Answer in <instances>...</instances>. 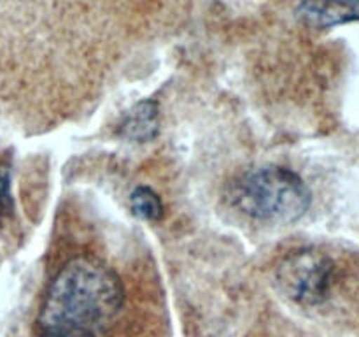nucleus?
I'll return each mask as SVG.
<instances>
[{
	"label": "nucleus",
	"instance_id": "7",
	"mask_svg": "<svg viewBox=\"0 0 359 337\" xmlns=\"http://www.w3.org/2000/svg\"><path fill=\"white\" fill-rule=\"evenodd\" d=\"M13 213V195H11L9 165L0 161V218Z\"/></svg>",
	"mask_w": 359,
	"mask_h": 337
},
{
	"label": "nucleus",
	"instance_id": "6",
	"mask_svg": "<svg viewBox=\"0 0 359 337\" xmlns=\"http://www.w3.org/2000/svg\"><path fill=\"white\" fill-rule=\"evenodd\" d=\"M130 206L135 216L147 221H158L163 216V204L158 193L147 186H137L130 195Z\"/></svg>",
	"mask_w": 359,
	"mask_h": 337
},
{
	"label": "nucleus",
	"instance_id": "3",
	"mask_svg": "<svg viewBox=\"0 0 359 337\" xmlns=\"http://www.w3.org/2000/svg\"><path fill=\"white\" fill-rule=\"evenodd\" d=\"M335 263L316 249H302L287 255L277 267V281L284 293L305 305L319 304L333 284Z\"/></svg>",
	"mask_w": 359,
	"mask_h": 337
},
{
	"label": "nucleus",
	"instance_id": "4",
	"mask_svg": "<svg viewBox=\"0 0 359 337\" xmlns=\"http://www.w3.org/2000/svg\"><path fill=\"white\" fill-rule=\"evenodd\" d=\"M297 16L302 23L318 30L339 27L359 21V0H302Z\"/></svg>",
	"mask_w": 359,
	"mask_h": 337
},
{
	"label": "nucleus",
	"instance_id": "2",
	"mask_svg": "<svg viewBox=\"0 0 359 337\" xmlns=\"http://www.w3.org/2000/svg\"><path fill=\"white\" fill-rule=\"evenodd\" d=\"M230 199L258 221L293 223L309 211L312 193L297 172L269 165L242 174L231 185Z\"/></svg>",
	"mask_w": 359,
	"mask_h": 337
},
{
	"label": "nucleus",
	"instance_id": "5",
	"mask_svg": "<svg viewBox=\"0 0 359 337\" xmlns=\"http://www.w3.org/2000/svg\"><path fill=\"white\" fill-rule=\"evenodd\" d=\"M121 133L133 143H147L158 133V105L154 100H142L126 112Z\"/></svg>",
	"mask_w": 359,
	"mask_h": 337
},
{
	"label": "nucleus",
	"instance_id": "8",
	"mask_svg": "<svg viewBox=\"0 0 359 337\" xmlns=\"http://www.w3.org/2000/svg\"><path fill=\"white\" fill-rule=\"evenodd\" d=\"M46 337H60V336H46Z\"/></svg>",
	"mask_w": 359,
	"mask_h": 337
},
{
	"label": "nucleus",
	"instance_id": "1",
	"mask_svg": "<svg viewBox=\"0 0 359 337\" xmlns=\"http://www.w3.org/2000/svg\"><path fill=\"white\" fill-rule=\"evenodd\" d=\"M118 274L93 256H77L62 267L42 302L39 325L46 336L95 337L121 311Z\"/></svg>",
	"mask_w": 359,
	"mask_h": 337
}]
</instances>
